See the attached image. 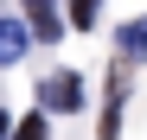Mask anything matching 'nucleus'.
Listing matches in <instances>:
<instances>
[{"instance_id": "0eeeda50", "label": "nucleus", "mask_w": 147, "mask_h": 140, "mask_svg": "<svg viewBox=\"0 0 147 140\" xmlns=\"http://www.w3.org/2000/svg\"><path fill=\"white\" fill-rule=\"evenodd\" d=\"M7 134H13V121H7V108H0V140H7Z\"/></svg>"}, {"instance_id": "7ed1b4c3", "label": "nucleus", "mask_w": 147, "mask_h": 140, "mask_svg": "<svg viewBox=\"0 0 147 140\" xmlns=\"http://www.w3.org/2000/svg\"><path fill=\"white\" fill-rule=\"evenodd\" d=\"M26 19H0V64H19V57H26Z\"/></svg>"}, {"instance_id": "423d86ee", "label": "nucleus", "mask_w": 147, "mask_h": 140, "mask_svg": "<svg viewBox=\"0 0 147 140\" xmlns=\"http://www.w3.org/2000/svg\"><path fill=\"white\" fill-rule=\"evenodd\" d=\"M70 19H77V26H96V0H77V7H70Z\"/></svg>"}, {"instance_id": "39448f33", "label": "nucleus", "mask_w": 147, "mask_h": 140, "mask_svg": "<svg viewBox=\"0 0 147 140\" xmlns=\"http://www.w3.org/2000/svg\"><path fill=\"white\" fill-rule=\"evenodd\" d=\"M13 140H45V115H26V121L13 127Z\"/></svg>"}, {"instance_id": "20e7f679", "label": "nucleus", "mask_w": 147, "mask_h": 140, "mask_svg": "<svg viewBox=\"0 0 147 140\" xmlns=\"http://www.w3.org/2000/svg\"><path fill=\"white\" fill-rule=\"evenodd\" d=\"M115 45H121L128 57H147V19H128V26L115 32Z\"/></svg>"}, {"instance_id": "f257e3e1", "label": "nucleus", "mask_w": 147, "mask_h": 140, "mask_svg": "<svg viewBox=\"0 0 147 140\" xmlns=\"http://www.w3.org/2000/svg\"><path fill=\"white\" fill-rule=\"evenodd\" d=\"M38 102H45V115H77L83 108V77H77V70H58V77H45L38 83Z\"/></svg>"}, {"instance_id": "f03ea898", "label": "nucleus", "mask_w": 147, "mask_h": 140, "mask_svg": "<svg viewBox=\"0 0 147 140\" xmlns=\"http://www.w3.org/2000/svg\"><path fill=\"white\" fill-rule=\"evenodd\" d=\"M26 32H38V38H58V32H64V13L51 7V0H26Z\"/></svg>"}]
</instances>
